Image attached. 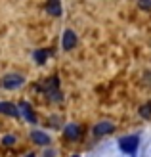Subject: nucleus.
<instances>
[{
  "instance_id": "nucleus-2",
  "label": "nucleus",
  "mask_w": 151,
  "mask_h": 157,
  "mask_svg": "<svg viewBox=\"0 0 151 157\" xmlns=\"http://www.w3.org/2000/svg\"><path fill=\"white\" fill-rule=\"evenodd\" d=\"M2 84L6 86V88H17V86L23 84V77H19V75H6Z\"/></svg>"
},
{
  "instance_id": "nucleus-3",
  "label": "nucleus",
  "mask_w": 151,
  "mask_h": 157,
  "mask_svg": "<svg viewBox=\"0 0 151 157\" xmlns=\"http://www.w3.org/2000/svg\"><path fill=\"white\" fill-rule=\"evenodd\" d=\"M77 44V35L73 31H65V35H63V50H73Z\"/></svg>"
},
{
  "instance_id": "nucleus-1",
  "label": "nucleus",
  "mask_w": 151,
  "mask_h": 157,
  "mask_svg": "<svg viewBox=\"0 0 151 157\" xmlns=\"http://www.w3.org/2000/svg\"><path fill=\"white\" fill-rule=\"evenodd\" d=\"M138 142H140L138 136H126V138L121 140V144H119V146H121V150L124 153H134V151H136V147H138Z\"/></svg>"
},
{
  "instance_id": "nucleus-4",
  "label": "nucleus",
  "mask_w": 151,
  "mask_h": 157,
  "mask_svg": "<svg viewBox=\"0 0 151 157\" xmlns=\"http://www.w3.org/2000/svg\"><path fill=\"white\" fill-rule=\"evenodd\" d=\"M44 88L46 92H50L52 94V100H59V92H58V78H50L48 82H44Z\"/></svg>"
},
{
  "instance_id": "nucleus-7",
  "label": "nucleus",
  "mask_w": 151,
  "mask_h": 157,
  "mask_svg": "<svg viewBox=\"0 0 151 157\" xmlns=\"http://www.w3.org/2000/svg\"><path fill=\"white\" fill-rule=\"evenodd\" d=\"M65 136L69 140H77L78 136H81V128H78L77 124H67L65 127Z\"/></svg>"
},
{
  "instance_id": "nucleus-14",
  "label": "nucleus",
  "mask_w": 151,
  "mask_h": 157,
  "mask_svg": "<svg viewBox=\"0 0 151 157\" xmlns=\"http://www.w3.org/2000/svg\"><path fill=\"white\" fill-rule=\"evenodd\" d=\"M140 6L144 8V10H149V8H151V0H140Z\"/></svg>"
},
{
  "instance_id": "nucleus-10",
  "label": "nucleus",
  "mask_w": 151,
  "mask_h": 157,
  "mask_svg": "<svg viewBox=\"0 0 151 157\" xmlns=\"http://www.w3.org/2000/svg\"><path fill=\"white\" fill-rule=\"evenodd\" d=\"M19 107H21L23 115H25V117H27V119H29L31 123H35V121H36V117H35V113H33V109H31V105L27 104V101H23V104H21Z\"/></svg>"
},
{
  "instance_id": "nucleus-8",
  "label": "nucleus",
  "mask_w": 151,
  "mask_h": 157,
  "mask_svg": "<svg viewBox=\"0 0 151 157\" xmlns=\"http://www.w3.org/2000/svg\"><path fill=\"white\" fill-rule=\"evenodd\" d=\"M46 10H48L52 15H61V4H59V0H48Z\"/></svg>"
},
{
  "instance_id": "nucleus-9",
  "label": "nucleus",
  "mask_w": 151,
  "mask_h": 157,
  "mask_svg": "<svg viewBox=\"0 0 151 157\" xmlns=\"http://www.w3.org/2000/svg\"><path fill=\"white\" fill-rule=\"evenodd\" d=\"M31 138H33V142H36V144H40V146H44V144H48L50 142V138L44 134V132H38V130H35V132H31Z\"/></svg>"
},
{
  "instance_id": "nucleus-12",
  "label": "nucleus",
  "mask_w": 151,
  "mask_h": 157,
  "mask_svg": "<svg viewBox=\"0 0 151 157\" xmlns=\"http://www.w3.org/2000/svg\"><path fill=\"white\" fill-rule=\"evenodd\" d=\"M142 115H144L145 119H147V117H151V104H147V105L142 107Z\"/></svg>"
},
{
  "instance_id": "nucleus-5",
  "label": "nucleus",
  "mask_w": 151,
  "mask_h": 157,
  "mask_svg": "<svg viewBox=\"0 0 151 157\" xmlns=\"http://www.w3.org/2000/svg\"><path fill=\"white\" fill-rule=\"evenodd\" d=\"M0 113H6V115H13V117H17V115H19L17 107H15L13 104H8V101H2V104H0Z\"/></svg>"
},
{
  "instance_id": "nucleus-11",
  "label": "nucleus",
  "mask_w": 151,
  "mask_h": 157,
  "mask_svg": "<svg viewBox=\"0 0 151 157\" xmlns=\"http://www.w3.org/2000/svg\"><path fill=\"white\" fill-rule=\"evenodd\" d=\"M46 58H48V52H46V50H36L35 52V59H36V63H44V61H46Z\"/></svg>"
},
{
  "instance_id": "nucleus-13",
  "label": "nucleus",
  "mask_w": 151,
  "mask_h": 157,
  "mask_svg": "<svg viewBox=\"0 0 151 157\" xmlns=\"http://www.w3.org/2000/svg\"><path fill=\"white\" fill-rule=\"evenodd\" d=\"M2 142H4V146H13V144H15V138H13V136H4Z\"/></svg>"
},
{
  "instance_id": "nucleus-6",
  "label": "nucleus",
  "mask_w": 151,
  "mask_h": 157,
  "mask_svg": "<svg viewBox=\"0 0 151 157\" xmlns=\"http://www.w3.org/2000/svg\"><path fill=\"white\" fill-rule=\"evenodd\" d=\"M113 130V124L111 123H100L96 128H94V134L96 136H103V134H109V132Z\"/></svg>"
}]
</instances>
